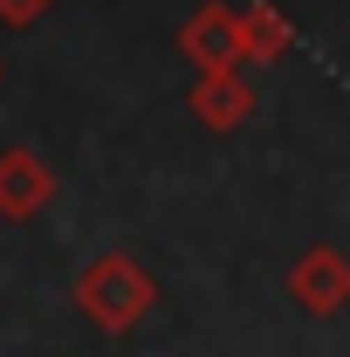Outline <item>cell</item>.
Returning a JSON list of instances; mask_svg holds the SVG:
<instances>
[{
	"label": "cell",
	"instance_id": "cell-1",
	"mask_svg": "<svg viewBox=\"0 0 350 357\" xmlns=\"http://www.w3.org/2000/svg\"><path fill=\"white\" fill-rule=\"evenodd\" d=\"M76 310H83L103 337H124V330H137L144 316L158 310V282H151V268L131 261V255H96V261L76 275Z\"/></svg>",
	"mask_w": 350,
	"mask_h": 357
},
{
	"label": "cell",
	"instance_id": "cell-2",
	"mask_svg": "<svg viewBox=\"0 0 350 357\" xmlns=\"http://www.w3.org/2000/svg\"><path fill=\"white\" fill-rule=\"evenodd\" d=\"M178 55H185L199 76H234V69H241V14L220 7V0L192 7L185 28H178Z\"/></svg>",
	"mask_w": 350,
	"mask_h": 357
},
{
	"label": "cell",
	"instance_id": "cell-3",
	"mask_svg": "<svg viewBox=\"0 0 350 357\" xmlns=\"http://www.w3.org/2000/svg\"><path fill=\"white\" fill-rule=\"evenodd\" d=\"M289 296L309 316H337L350 303V255L344 248H309L303 261L289 268Z\"/></svg>",
	"mask_w": 350,
	"mask_h": 357
},
{
	"label": "cell",
	"instance_id": "cell-4",
	"mask_svg": "<svg viewBox=\"0 0 350 357\" xmlns=\"http://www.w3.org/2000/svg\"><path fill=\"white\" fill-rule=\"evenodd\" d=\"M48 199H55V172L42 151H28V144L0 151V220H35Z\"/></svg>",
	"mask_w": 350,
	"mask_h": 357
},
{
	"label": "cell",
	"instance_id": "cell-5",
	"mask_svg": "<svg viewBox=\"0 0 350 357\" xmlns=\"http://www.w3.org/2000/svg\"><path fill=\"white\" fill-rule=\"evenodd\" d=\"M192 117L206 124V131H241L248 117H254V83L234 69V76H199L192 83Z\"/></svg>",
	"mask_w": 350,
	"mask_h": 357
},
{
	"label": "cell",
	"instance_id": "cell-6",
	"mask_svg": "<svg viewBox=\"0 0 350 357\" xmlns=\"http://www.w3.org/2000/svg\"><path fill=\"white\" fill-rule=\"evenodd\" d=\"M234 14H241V62H282V55H289L296 28H289V14H282V7L248 0V7H234Z\"/></svg>",
	"mask_w": 350,
	"mask_h": 357
},
{
	"label": "cell",
	"instance_id": "cell-7",
	"mask_svg": "<svg viewBox=\"0 0 350 357\" xmlns=\"http://www.w3.org/2000/svg\"><path fill=\"white\" fill-rule=\"evenodd\" d=\"M55 0H0V28H35Z\"/></svg>",
	"mask_w": 350,
	"mask_h": 357
}]
</instances>
